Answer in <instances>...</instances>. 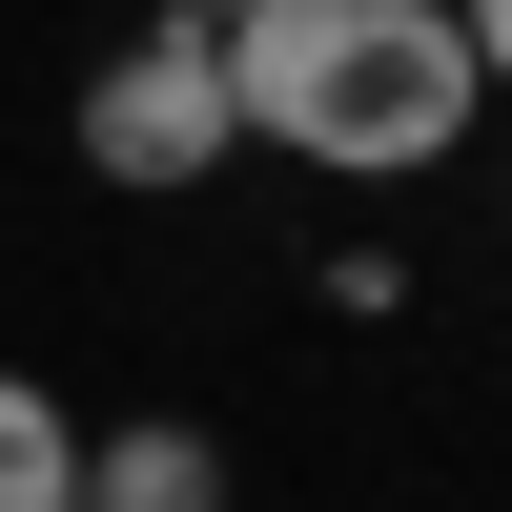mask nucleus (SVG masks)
Listing matches in <instances>:
<instances>
[{
    "label": "nucleus",
    "mask_w": 512,
    "mask_h": 512,
    "mask_svg": "<svg viewBox=\"0 0 512 512\" xmlns=\"http://www.w3.org/2000/svg\"><path fill=\"white\" fill-rule=\"evenodd\" d=\"M226 82H246V144L349 164V185L451 164L472 103H492V62H472L451 0H226Z\"/></svg>",
    "instance_id": "obj_1"
},
{
    "label": "nucleus",
    "mask_w": 512,
    "mask_h": 512,
    "mask_svg": "<svg viewBox=\"0 0 512 512\" xmlns=\"http://www.w3.org/2000/svg\"><path fill=\"white\" fill-rule=\"evenodd\" d=\"M246 144V82H226V21H205V0H164L144 41H123V62H82V164H103V185H205V164Z\"/></svg>",
    "instance_id": "obj_2"
},
{
    "label": "nucleus",
    "mask_w": 512,
    "mask_h": 512,
    "mask_svg": "<svg viewBox=\"0 0 512 512\" xmlns=\"http://www.w3.org/2000/svg\"><path fill=\"white\" fill-rule=\"evenodd\" d=\"M82 512H226V451L185 410H123V431H82Z\"/></svg>",
    "instance_id": "obj_3"
},
{
    "label": "nucleus",
    "mask_w": 512,
    "mask_h": 512,
    "mask_svg": "<svg viewBox=\"0 0 512 512\" xmlns=\"http://www.w3.org/2000/svg\"><path fill=\"white\" fill-rule=\"evenodd\" d=\"M0 512H82V410L41 369H0Z\"/></svg>",
    "instance_id": "obj_4"
},
{
    "label": "nucleus",
    "mask_w": 512,
    "mask_h": 512,
    "mask_svg": "<svg viewBox=\"0 0 512 512\" xmlns=\"http://www.w3.org/2000/svg\"><path fill=\"white\" fill-rule=\"evenodd\" d=\"M451 21H472V62H492V82H512V0H451Z\"/></svg>",
    "instance_id": "obj_5"
},
{
    "label": "nucleus",
    "mask_w": 512,
    "mask_h": 512,
    "mask_svg": "<svg viewBox=\"0 0 512 512\" xmlns=\"http://www.w3.org/2000/svg\"><path fill=\"white\" fill-rule=\"evenodd\" d=\"M205 21H226V0H205Z\"/></svg>",
    "instance_id": "obj_6"
}]
</instances>
